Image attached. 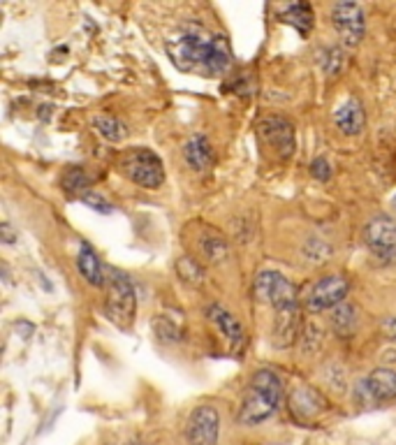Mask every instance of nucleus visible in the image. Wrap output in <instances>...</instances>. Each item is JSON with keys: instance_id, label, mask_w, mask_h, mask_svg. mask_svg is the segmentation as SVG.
<instances>
[{"instance_id": "nucleus-32", "label": "nucleus", "mask_w": 396, "mask_h": 445, "mask_svg": "<svg viewBox=\"0 0 396 445\" xmlns=\"http://www.w3.org/2000/svg\"><path fill=\"white\" fill-rule=\"evenodd\" d=\"M383 360L387 362V360H390V362H396V350L394 348H390V350H383Z\"/></svg>"}, {"instance_id": "nucleus-2", "label": "nucleus", "mask_w": 396, "mask_h": 445, "mask_svg": "<svg viewBox=\"0 0 396 445\" xmlns=\"http://www.w3.org/2000/svg\"><path fill=\"white\" fill-rule=\"evenodd\" d=\"M283 401V383L280 376L271 369H257L248 381L243 392V401L236 415L241 427H257L271 418Z\"/></svg>"}, {"instance_id": "nucleus-6", "label": "nucleus", "mask_w": 396, "mask_h": 445, "mask_svg": "<svg viewBox=\"0 0 396 445\" xmlns=\"http://www.w3.org/2000/svg\"><path fill=\"white\" fill-rule=\"evenodd\" d=\"M362 239L371 255H376L383 262H396V221L390 216L380 214L373 216L364 225Z\"/></svg>"}, {"instance_id": "nucleus-31", "label": "nucleus", "mask_w": 396, "mask_h": 445, "mask_svg": "<svg viewBox=\"0 0 396 445\" xmlns=\"http://www.w3.org/2000/svg\"><path fill=\"white\" fill-rule=\"evenodd\" d=\"M0 232H3V242H5L7 246H12L14 242H17V235H14V230H12L10 223H3V225H0Z\"/></svg>"}, {"instance_id": "nucleus-20", "label": "nucleus", "mask_w": 396, "mask_h": 445, "mask_svg": "<svg viewBox=\"0 0 396 445\" xmlns=\"http://www.w3.org/2000/svg\"><path fill=\"white\" fill-rule=\"evenodd\" d=\"M93 128H96V133L102 137V140L112 142V144L123 142L128 137V126L121 119H116V116H112V114L93 116Z\"/></svg>"}, {"instance_id": "nucleus-23", "label": "nucleus", "mask_w": 396, "mask_h": 445, "mask_svg": "<svg viewBox=\"0 0 396 445\" xmlns=\"http://www.w3.org/2000/svg\"><path fill=\"white\" fill-rule=\"evenodd\" d=\"M174 269H176L178 279H181L185 286L199 288L201 283H204V265L192 258V255H183V258H178Z\"/></svg>"}, {"instance_id": "nucleus-28", "label": "nucleus", "mask_w": 396, "mask_h": 445, "mask_svg": "<svg viewBox=\"0 0 396 445\" xmlns=\"http://www.w3.org/2000/svg\"><path fill=\"white\" fill-rule=\"evenodd\" d=\"M331 163L325 158V156H320V158H315L313 163H311V174L318 181H322V184H327V181L331 179Z\"/></svg>"}, {"instance_id": "nucleus-3", "label": "nucleus", "mask_w": 396, "mask_h": 445, "mask_svg": "<svg viewBox=\"0 0 396 445\" xmlns=\"http://www.w3.org/2000/svg\"><path fill=\"white\" fill-rule=\"evenodd\" d=\"M107 297H105V316L109 323H114L119 330L132 327L135 311H137V293L130 281V276L109 269L107 272Z\"/></svg>"}, {"instance_id": "nucleus-29", "label": "nucleus", "mask_w": 396, "mask_h": 445, "mask_svg": "<svg viewBox=\"0 0 396 445\" xmlns=\"http://www.w3.org/2000/svg\"><path fill=\"white\" fill-rule=\"evenodd\" d=\"M301 341H304L306 353H313V344L320 346V341H322V330L318 325H306L304 332H301Z\"/></svg>"}, {"instance_id": "nucleus-16", "label": "nucleus", "mask_w": 396, "mask_h": 445, "mask_svg": "<svg viewBox=\"0 0 396 445\" xmlns=\"http://www.w3.org/2000/svg\"><path fill=\"white\" fill-rule=\"evenodd\" d=\"M183 156H185V163L190 165V170H195V172L211 170L213 163H215L213 147L204 135H192L190 140L185 142Z\"/></svg>"}, {"instance_id": "nucleus-26", "label": "nucleus", "mask_w": 396, "mask_h": 445, "mask_svg": "<svg viewBox=\"0 0 396 445\" xmlns=\"http://www.w3.org/2000/svg\"><path fill=\"white\" fill-rule=\"evenodd\" d=\"M82 202L86 204V207H91L93 211H98V214H112L114 211V207H112V202L107 200V198H102V195L100 193H96V191H89L82 198Z\"/></svg>"}, {"instance_id": "nucleus-8", "label": "nucleus", "mask_w": 396, "mask_h": 445, "mask_svg": "<svg viewBox=\"0 0 396 445\" xmlns=\"http://www.w3.org/2000/svg\"><path fill=\"white\" fill-rule=\"evenodd\" d=\"M257 137L269 149L278 153V158L287 160L297 149V140H294V126L285 116H264L257 123Z\"/></svg>"}, {"instance_id": "nucleus-18", "label": "nucleus", "mask_w": 396, "mask_h": 445, "mask_svg": "<svg viewBox=\"0 0 396 445\" xmlns=\"http://www.w3.org/2000/svg\"><path fill=\"white\" fill-rule=\"evenodd\" d=\"M197 248L201 258L211 262V265H220V262H225L229 258V242L213 228L201 230V235L197 239Z\"/></svg>"}, {"instance_id": "nucleus-9", "label": "nucleus", "mask_w": 396, "mask_h": 445, "mask_svg": "<svg viewBox=\"0 0 396 445\" xmlns=\"http://www.w3.org/2000/svg\"><path fill=\"white\" fill-rule=\"evenodd\" d=\"M331 24L345 47H357L366 33L364 10L359 3H336L331 7Z\"/></svg>"}, {"instance_id": "nucleus-13", "label": "nucleus", "mask_w": 396, "mask_h": 445, "mask_svg": "<svg viewBox=\"0 0 396 445\" xmlns=\"http://www.w3.org/2000/svg\"><path fill=\"white\" fill-rule=\"evenodd\" d=\"M206 318L211 320L215 325V330L227 339V344L234 350L243 346V341H246V330H243V325L239 323V318H236L232 311L225 309L222 304H208Z\"/></svg>"}, {"instance_id": "nucleus-25", "label": "nucleus", "mask_w": 396, "mask_h": 445, "mask_svg": "<svg viewBox=\"0 0 396 445\" xmlns=\"http://www.w3.org/2000/svg\"><path fill=\"white\" fill-rule=\"evenodd\" d=\"M153 330L158 334V339L162 341H181V327L172 323L167 316H158L153 320Z\"/></svg>"}, {"instance_id": "nucleus-27", "label": "nucleus", "mask_w": 396, "mask_h": 445, "mask_svg": "<svg viewBox=\"0 0 396 445\" xmlns=\"http://www.w3.org/2000/svg\"><path fill=\"white\" fill-rule=\"evenodd\" d=\"M341 65H343V51L338 47H331L327 49V56H325V72L327 75H338L341 72Z\"/></svg>"}, {"instance_id": "nucleus-30", "label": "nucleus", "mask_w": 396, "mask_h": 445, "mask_svg": "<svg viewBox=\"0 0 396 445\" xmlns=\"http://www.w3.org/2000/svg\"><path fill=\"white\" fill-rule=\"evenodd\" d=\"M380 332H383L385 339L396 341V316H387V318H383V323H380Z\"/></svg>"}, {"instance_id": "nucleus-1", "label": "nucleus", "mask_w": 396, "mask_h": 445, "mask_svg": "<svg viewBox=\"0 0 396 445\" xmlns=\"http://www.w3.org/2000/svg\"><path fill=\"white\" fill-rule=\"evenodd\" d=\"M172 61L183 72H199L206 77H220L232 65V49L225 35H213L199 24H185L169 40Z\"/></svg>"}, {"instance_id": "nucleus-7", "label": "nucleus", "mask_w": 396, "mask_h": 445, "mask_svg": "<svg viewBox=\"0 0 396 445\" xmlns=\"http://www.w3.org/2000/svg\"><path fill=\"white\" fill-rule=\"evenodd\" d=\"M348 293H350L348 279H343V276H338V274L322 276V279L311 288V293L306 295L304 306H306V311H311V313H322L329 309L334 311L336 306H341L345 302Z\"/></svg>"}, {"instance_id": "nucleus-21", "label": "nucleus", "mask_w": 396, "mask_h": 445, "mask_svg": "<svg viewBox=\"0 0 396 445\" xmlns=\"http://www.w3.org/2000/svg\"><path fill=\"white\" fill-rule=\"evenodd\" d=\"M61 188L72 198H84L91 188V177L86 174L82 165H70L61 174Z\"/></svg>"}, {"instance_id": "nucleus-11", "label": "nucleus", "mask_w": 396, "mask_h": 445, "mask_svg": "<svg viewBox=\"0 0 396 445\" xmlns=\"http://www.w3.org/2000/svg\"><path fill=\"white\" fill-rule=\"evenodd\" d=\"M357 399L366 406L396 399V371L387 367L371 371V374L357 385Z\"/></svg>"}, {"instance_id": "nucleus-17", "label": "nucleus", "mask_w": 396, "mask_h": 445, "mask_svg": "<svg viewBox=\"0 0 396 445\" xmlns=\"http://www.w3.org/2000/svg\"><path fill=\"white\" fill-rule=\"evenodd\" d=\"M77 269H79V274L86 279V283H91V286L100 288V286H105V283H107V269L102 267V262H100L98 253L93 251V248L86 242L79 246Z\"/></svg>"}, {"instance_id": "nucleus-14", "label": "nucleus", "mask_w": 396, "mask_h": 445, "mask_svg": "<svg viewBox=\"0 0 396 445\" xmlns=\"http://www.w3.org/2000/svg\"><path fill=\"white\" fill-rule=\"evenodd\" d=\"M334 123L345 137H357L366 126V109L359 98H348L341 107H336L334 112Z\"/></svg>"}, {"instance_id": "nucleus-24", "label": "nucleus", "mask_w": 396, "mask_h": 445, "mask_svg": "<svg viewBox=\"0 0 396 445\" xmlns=\"http://www.w3.org/2000/svg\"><path fill=\"white\" fill-rule=\"evenodd\" d=\"M304 255L313 262V265H325V262L329 260V255H331V246L318 237L308 239L306 246H304Z\"/></svg>"}, {"instance_id": "nucleus-5", "label": "nucleus", "mask_w": 396, "mask_h": 445, "mask_svg": "<svg viewBox=\"0 0 396 445\" xmlns=\"http://www.w3.org/2000/svg\"><path fill=\"white\" fill-rule=\"evenodd\" d=\"M253 293L257 302L271 304L273 311H290L299 309V290L297 286L285 279L283 274L273 272V269H264L255 276Z\"/></svg>"}, {"instance_id": "nucleus-19", "label": "nucleus", "mask_w": 396, "mask_h": 445, "mask_svg": "<svg viewBox=\"0 0 396 445\" xmlns=\"http://www.w3.org/2000/svg\"><path fill=\"white\" fill-rule=\"evenodd\" d=\"M359 325V316H357V306L343 302L341 306H336L334 313H331V330L338 339H350L355 337Z\"/></svg>"}, {"instance_id": "nucleus-22", "label": "nucleus", "mask_w": 396, "mask_h": 445, "mask_svg": "<svg viewBox=\"0 0 396 445\" xmlns=\"http://www.w3.org/2000/svg\"><path fill=\"white\" fill-rule=\"evenodd\" d=\"M280 17L287 24H292L301 35H308V31L313 28L315 24V17H313V7L308 3H297V5H287L280 10Z\"/></svg>"}, {"instance_id": "nucleus-4", "label": "nucleus", "mask_w": 396, "mask_h": 445, "mask_svg": "<svg viewBox=\"0 0 396 445\" xmlns=\"http://www.w3.org/2000/svg\"><path fill=\"white\" fill-rule=\"evenodd\" d=\"M119 167L132 184H137L139 188H146V191H158V188L165 184L162 160L151 149L137 147V149L125 151L119 160Z\"/></svg>"}, {"instance_id": "nucleus-12", "label": "nucleus", "mask_w": 396, "mask_h": 445, "mask_svg": "<svg viewBox=\"0 0 396 445\" xmlns=\"http://www.w3.org/2000/svg\"><path fill=\"white\" fill-rule=\"evenodd\" d=\"M287 406H290L292 415L299 422H311L329 408L327 399L322 397L318 390L308 388V385H299V388H294L290 392V397H287Z\"/></svg>"}, {"instance_id": "nucleus-15", "label": "nucleus", "mask_w": 396, "mask_h": 445, "mask_svg": "<svg viewBox=\"0 0 396 445\" xmlns=\"http://www.w3.org/2000/svg\"><path fill=\"white\" fill-rule=\"evenodd\" d=\"M301 327V306L290 311H278L276 323H273V346L290 348L299 337Z\"/></svg>"}, {"instance_id": "nucleus-33", "label": "nucleus", "mask_w": 396, "mask_h": 445, "mask_svg": "<svg viewBox=\"0 0 396 445\" xmlns=\"http://www.w3.org/2000/svg\"><path fill=\"white\" fill-rule=\"evenodd\" d=\"M114 445H148L146 441H142V439H128L123 443H114Z\"/></svg>"}, {"instance_id": "nucleus-10", "label": "nucleus", "mask_w": 396, "mask_h": 445, "mask_svg": "<svg viewBox=\"0 0 396 445\" xmlns=\"http://www.w3.org/2000/svg\"><path fill=\"white\" fill-rule=\"evenodd\" d=\"M220 434V415L213 406L192 408L185 422V439L190 445H215Z\"/></svg>"}]
</instances>
